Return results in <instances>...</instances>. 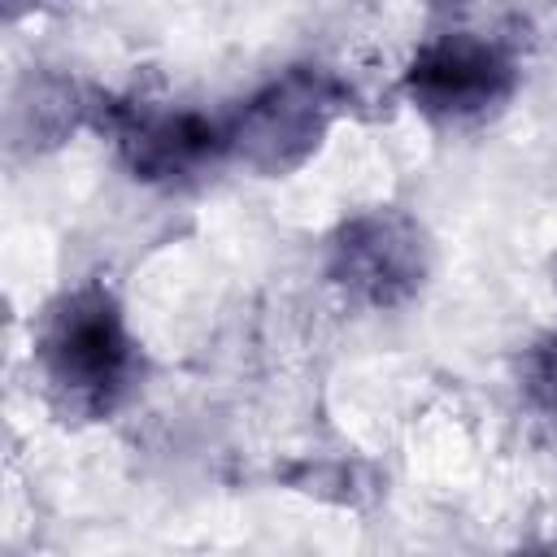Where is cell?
I'll return each instance as SVG.
<instances>
[{
	"instance_id": "cell-1",
	"label": "cell",
	"mask_w": 557,
	"mask_h": 557,
	"mask_svg": "<svg viewBox=\"0 0 557 557\" xmlns=\"http://www.w3.org/2000/svg\"><path fill=\"white\" fill-rule=\"evenodd\" d=\"M35 366L57 413L96 422L117 413L139 383V344L117 296L100 283H74L48 300L35 322Z\"/></svg>"
},
{
	"instance_id": "cell-4",
	"label": "cell",
	"mask_w": 557,
	"mask_h": 557,
	"mask_svg": "<svg viewBox=\"0 0 557 557\" xmlns=\"http://www.w3.org/2000/svg\"><path fill=\"white\" fill-rule=\"evenodd\" d=\"M518 87V70L505 48L479 35H440L422 44L405 70V96L418 113L444 126L479 122L496 113Z\"/></svg>"
},
{
	"instance_id": "cell-5",
	"label": "cell",
	"mask_w": 557,
	"mask_h": 557,
	"mask_svg": "<svg viewBox=\"0 0 557 557\" xmlns=\"http://www.w3.org/2000/svg\"><path fill=\"white\" fill-rule=\"evenodd\" d=\"M104 122L126 170L144 183L174 187L205 174L213 161L231 157L226 126L161 100H117L104 109Z\"/></svg>"
},
{
	"instance_id": "cell-3",
	"label": "cell",
	"mask_w": 557,
	"mask_h": 557,
	"mask_svg": "<svg viewBox=\"0 0 557 557\" xmlns=\"http://www.w3.org/2000/svg\"><path fill=\"white\" fill-rule=\"evenodd\" d=\"M326 278L370 309L409 305L431 278V239L405 209H366L331 235Z\"/></svg>"
},
{
	"instance_id": "cell-2",
	"label": "cell",
	"mask_w": 557,
	"mask_h": 557,
	"mask_svg": "<svg viewBox=\"0 0 557 557\" xmlns=\"http://www.w3.org/2000/svg\"><path fill=\"white\" fill-rule=\"evenodd\" d=\"M344 109V87L313 65H296L265 83L226 122V152L261 178L300 170Z\"/></svg>"
}]
</instances>
